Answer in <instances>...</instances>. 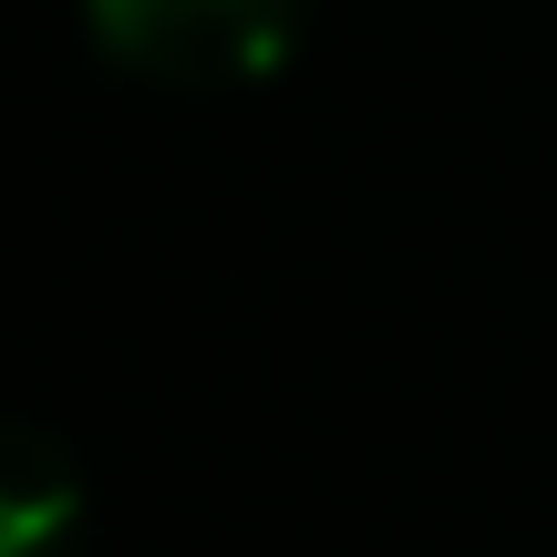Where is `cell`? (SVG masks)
Returning a JSON list of instances; mask_svg holds the SVG:
<instances>
[{"instance_id": "6da1fadb", "label": "cell", "mask_w": 557, "mask_h": 557, "mask_svg": "<svg viewBox=\"0 0 557 557\" xmlns=\"http://www.w3.org/2000/svg\"><path fill=\"white\" fill-rule=\"evenodd\" d=\"M94 41L156 83H248L289 52L299 0H83Z\"/></svg>"}, {"instance_id": "7a4b0ae2", "label": "cell", "mask_w": 557, "mask_h": 557, "mask_svg": "<svg viewBox=\"0 0 557 557\" xmlns=\"http://www.w3.org/2000/svg\"><path fill=\"white\" fill-rule=\"evenodd\" d=\"M73 527H83L73 455L32 423H0V557H62Z\"/></svg>"}]
</instances>
